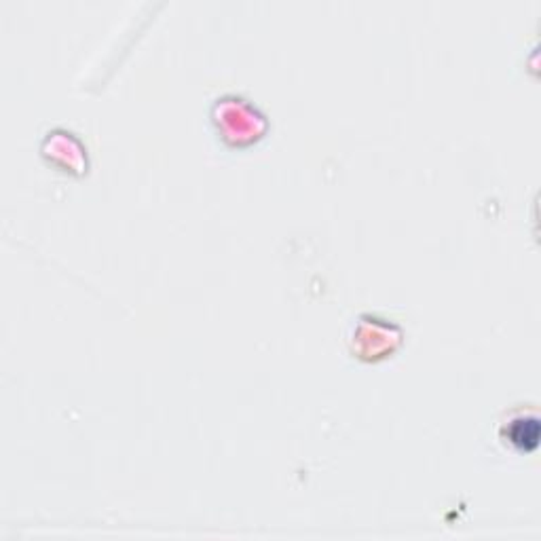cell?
Instances as JSON below:
<instances>
[{"label": "cell", "mask_w": 541, "mask_h": 541, "mask_svg": "<svg viewBox=\"0 0 541 541\" xmlns=\"http://www.w3.org/2000/svg\"><path fill=\"white\" fill-rule=\"evenodd\" d=\"M522 423L526 425V421H518L514 425V432H512V442L516 446H520L522 450H533L537 446V440H539V425H531L529 432L522 427Z\"/></svg>", "instance_id": "cell-1"}]
</instances>
